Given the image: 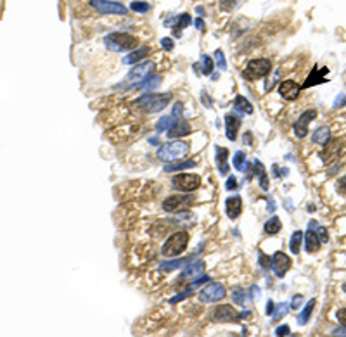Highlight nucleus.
Returning <instances> with one entry per match:
<instances>
[{
  "instance_id": "obj_1",
  "label": "nucleus",
  "mask_w": 346,
  "mask_h": 337,
  "mask_svg": "<svg viewBox=\"0 0 346 337\" xmlns=\"http://www.w3.org/2000/svg\"><path fill=\"white\" fill-rule=\"evenodd\" d=\"M138 40L132 36L130 33H121L114 32L104 36V45L113 52H132L137 47Z\"/></svg>"
},
{
  "instance_id": "obj_2",
  "label": "nucleus",
  "mask_w": 346,
  "mask_h": 337,
  "mask_svg": "<svg viewBox=\"0 0 346 337\" xmlns=\"http://www.w3.org/2000/svg\"><path fill=\"white\" fill-rule=\"evenodd\" d=\"M170 101H172V94H147L144 97L137 99L135 105L142 111L152 114V112L163 111L170 104Z\"/></svg>"
},
{
  "instance_id": "obj_3",
  "label": "nucleus",
  "mask_w": 346,
  "mask_h": 337,
  "mask_svg": "<svg viewBox=\"0 0 346 337\" xmlns=\"http://www.w3.org/2000/svg\"><path fill=\"white\" fill-rule=\"evenodd\" d=\"M189 152V144L185 142H180V140H173V142H168V144L161 145L156 152L161 161L165 163H172V161H180L184 156H187Z\"/></svg>"
},
{
  "instance_id": "obj_4",
  "label": "nucleus",
  "mask_w": 346,
  "mask_h": 337,
  "mask_svg": "<svg viewBox=\"0 0 346 337\" xmlns=\"http://www.w3.org/2000/svg\"><path fill=\"white\" fill-rule=\"evenodd\" d=\"M189 244V234L187 232H177L173 234V236L168 237L165 244H163V249H161V254L166 258H177L180 256L182 253L185 251Z\"/></svg>"
},
{
  "instance_id": "obj_5",
  "label": "nucleus",
  "mask_w": 346,
  "mask_h": 337,
  "mask_svg": "<svg viewBox=\"0 0 346 337\" xmlns=\"http://www.w3.org/2000/svg\"><path fill=\"white\" fill-rule=\"evenodd\" d=\"M272 69V63L270 59H251L247 63L246 69H244L242 76L246 80H260V78L267 76Z\"/></svg>"
},
{
  "instance_id": "obj_6",
  "label": "nucleus",
  "mask_w": 346,
  "mask_h": 337,
  "mask_svg": "<svg viewBox=\"0 0 346 337\" xmlns=\"http://www.w3.org/2000/svg\"><path fill=\"white\" fill-rule=\"evenodd\" d=\"M90 5L99 14L106 16H125L128 11L121 2H114V0H90Z\"/></svg>"
},
{
  "instance_id": "obj_7",
  "label": "nucleus",
  "mask_w": 346,
  "mask_h": 337,
  "mask_svg": "<svg viewBox=\"0 0 346 337\" xmlns=\"http://www.w3.org/2000/svg\"><path fill=\"white\" fill-rule=\"evenodd\" d=\"M251 313H237L232 306L229 304H220L216 306L215 309L211 311V320L213 322H239L242 316H249Z\"/></svg>"
},
{
  "instance_id": "obj_8",
  "label": "nucleus",
  "mask_w": 346,
  "mask_h": 337,
  "mask_svg": "<svg viewBox=\"0 0 346 337\" xmlns=\"http://www.w3.org/2000/svg\"><path fill=\"white\" fill-rule=\"evenodd\" d=\"M201 185V178L198 175H191V173H180V175L173 176L172 187L182 192H192V190L199 189Z\"/></svg>"
},
{
  "instance_id": "obj_9",
  "label": "nucleus",
  "mask_w": 346,
  "mask_h": 337,
  "mask_svg": "<svg viewBox=\"0 0 346 337\" xmlns=\"http://www.w3.org/2000/svg\"><path fill=\"white\" fill-rule=\"evenodd\" d=\"M225 296H227L225 285L220 284V282H209V284L206 285V287H203L201 292H199V299H201L203 303L222 301Z\"/></svg>"
},
{
  "instance_id": "obj_10",
  "label": "nucleus",
  "mask_w": 346,
  "mask_h": 337,
  "mask_svg": "<svg viewBox=\"0 0 346 337\" xmlns=\"http://www.w3.org/2000/svg\"><path fill=\"white\" fill-rule=\"evenodd\" d=\"M194 201V197L189 194V196H172L166 197L163 201V209L168 211V213H178L182 209H187L191 206V202Z\"/></svg>"
},
{
  "instance_id": "obj_11",
  "label": "nucleus",
  "mask_w": 346,
  "mask_h": 337,
  "mask_svg": "<svg viewBox=\"0 0 346 337\" xmlns=\"http://www.w3.org/2000/svg\"><path fill=\"white\" fill-rule=\"evenodd\" d=\"M156 67L154 63H151V61H147V63H142L138 64V66H135L134 69L128 73L127 76V81L130 85H135V83H142V81L145 80V78L149 76V74L152 73V69Z\"/></svg>"
},
{
  "instance_id": "obj_12",
  "label": "nucleus",
  "mask_w": 346,
  "mask_h": 337,
  "mask_svg": "<svg viewBox=\"0 0 346 337\" xmlns=\"http://www.w3.org/2000/svg\"><path fill=\"white\" fill-rule=\"evenodd\" d=\"M270 268H272V271L277 275V277L282 278L284 273H286V271L291 268V258L287 256V254L280 253V251H277V253L272 256V261H270Z\"/></svg>"
},
{
  "instance_id": "obj_13",
  "label": "nucleus",
  "mask_w": 346,
  "mask_h": 337,
  "mask_svg": "<svg viewBox=\"0 0 346 337\" xmlns=\"http://www.w3.org/2000/svg\"><path fill=\"white\" fill-rule=\"evenodd\" d=\"M317 116V111L315 109H308L298 118L296 125H294V134H296L298 138H305L308 135V123H310L313 118Z\"/></svg>"
},
{
  "instance_id": "obj_14",
  "label": "nucleus",
  "mask_w": 346,
  "mask_h": 337,
  "mask_svg": "<svg viewBox=\"0 0 346 337\" xmlns=\"http://www.w3.org/2000/svg\"><path fill=\"white\" fill-rule=\"evenodd\" d=\"M279 94L282 95L286 101H294V99H298V95H300V85H298L296 81H293V80L280 81Z\"/></svg>"
},
{
  "instance_id": "obj_15",
  "label": "nucleus",
  "mask_w": 346,
  "mask_h": 337,
  "mask_svg": "<svg viewBox=\"0 0 346 337\" xmlns=\"http://www.w3.org/2000/svg\"><path fill=\"white\" fill-rule=\"evenodd\" d=\"M225 207H227V216L230 220H236L239 218V214L242 213V199L239 196H232L225 201Z\"/></svg>"
},
{
  "instance_id": "obj_16",
  "label": "nucleus",
  "mask_w": 346,
  "mask_h": 337,
  "mask_svg": "<svg viewBox=\"0 0 346 337\" xmlns=\"http://www.w3.org/2000/svg\"><path fill=\"white\" fill-rule=\"evenodd\" d=\"M241 128V120L234 114H227L225 116V134L229 140H237V134Z\"/></svg>"
},
{
  "instance_id": "obj_17",
  "label": "nucleus",
  "mask_w": 346,
  "mask_h": 337,
  "mask_svg": "<svg viewBox=\"0 0 346 337\" xmlns=\"http://www.w3.org/2000/svg\"><path fill=\"white\" fill-rule=\"evenodd\" d=\"M187 134H191V127H189L187 121L180 120V121H175L172 128L168 130V137L170 138H178V137H185Z\"/></svg>"
},
{
  "instance_id": "obj_18",
  "label": "nucleus",
  "mask_w": 346,
  "mask_h": 337,
  "mask_svg": "<svg viewBox=\"0 0 346 337\" xmlns=\"http://www.w3.org/2000/svg\"><path fill=\"white\" fill-rule=\"evenodd\" d=\"M320 239H318L315 229H308V232L305 234V246H307L308 253H317L320 249Z\"/></svg>"
},
{
  "instance_id": "obj_19",
  "label": "nucleus",
  "mask_w": 346,
  "mask_h": 337,
  "mask_svg": "<svg viewBox=\"0 0 346 337\" xmlns=\"http://www.w3.org/2000/svg\"><path fill=\"white\" fill-rule=\"evenodd\" d=\"M215 151H216L215 161H216V165H218V171L222 173V175H225L227 169H229V163H227V158H229V151H227L225 147H218V145L215 147Z\"/></svg>"
},
{
  "instance_id": "obj_20",
  "label": "nucleus",
  "mask_w": 346,
  "mask_h": 337,
  "mask_svg": "<svg viewBox=\"0 0 346 337\" xmlns=\"http://www.w3.org/2000/svg\"><path fill=\"white\" fill-rule=\"evenodd\" d=\"M191 258H175L172 261H165V263L159 265V270L161 271H173V270H178L180 267H184L185 263H189Z\"/></svg>"
},
{
  "instance_id": "obj_21",
  "label": "nucleus",
  "mask_w": 346,
  "mask_h": 337,
  "mask_svg": "<svg viewBox=\"0 0 346 337\" xmlns=\"http://www.w3.org/2000/svg\"><path fill=\"white\" fill-rule=\"evenodd\" d=\"M147 52H149L147 47H140V49H137V50H132L127 57H123V63L125 64H137L138 61H142L145 56H147Z\"/></svg>"
},
{
  "instance_id": "obj_22",
  "label": "nucleus",
  "mask_w": 346,
  "mask_h": 337,
  "mask_svg": "<svg viewBox=\"0 0 346 337\" xmlns=\"http://www.w3.org/2000/svg\"><path fill=\"white\" fill-rule=\"evenodd\" d=\"M329 138H331V130H329L327 127L317 128V130L313 132V135H311V140H313L315 144H320V145L327 144Z\"/></svg>"
},
{
  "instance_id": "obj_23",
  "label": "nucleus",
  "mask_w": 346,
  "mask_h": 337,
  "mask_svg": "<svg viewBox=\"0 0 346 337\" xmlns=\"http://www.w3.org/2000/svg\"><path fill=\"white\" fill-rule=\"evenodd\" d=\"M234 111L244 112V114H251V112H253V105H251V102L247 101L246 97L237 95L236 101H234Z\"/></svg>"
},
{
  "instance_id": "obj_24",
  "label": "nucleus",
  "mask_w": 346,
  "mask_h": 337,
  "mask_svg": "<svg viewBox=\"0 0 346 337\" xmlns=\"http://www.w3.org/2000/svg\"><path fill=\"white\" fill-rule=\"evenodd\" d=\"M327 73V67H324V69H311V74L307 78V81H305V88L311 87V85H318L324 81V74Z\"/></svg>"
},
{
  "instance_id": "obj_25",
  "label": "nucleus",
  "mask_w": 346,
  "mask_h": 337,
  "mask_svg": "<svg viewBox=\"0 0 346 337\" xmlns=\"http://www.w3.org/2000/svg\"><path fill=\"white\" fill-rule=\"evenodd\" d=\"M196 166V161H172L170 165L165 166V171L166 173H172V171H180V169H187V168H194Z\"/></svg>"
},
{
  "instance_id": "obj_26",
  "label": "nucleus",
  "mask_w": 346,
  "mask_h": 337,
  "mask_svg": "<svg viewBox=\"0 0 346 337\" xmlns=\"http://www.w3.org/2000/svg\"><path fill=\"white\" fill-rule=\"evenodd\" d=\"M203 271H205V263H203V261H198V263L189 265V267L184 270V273H182V277H187V278L201 277Z\"/></svg>"
},
{
  "instance_id": "obj_27",
  "label": "nucleus",
  "mask_w": 346,
  "mask_h": 337,
  "mask_svg": "<svg viewBox=\"0 0 346 337\" xmlns=\"http://www.w3.org/2000/svg\"><path fill=\"white\" fill-rule=\"evenodd\" d=\"M280 229H282V223H280V220L277 216H272L265 223V232L269 234V236H276V234H279Z\"/></svg>"
},
{
  "instance_id": "obj_28",
  "label": "nucleus",
  "mask_w": 346,
  "mask_h": 337,
  "mask_svg": "<svg viewBox=\"0 0 346 337\" xmlns=\"http://www.w3.org/2000/svg\"><path fill=\"white\" fill-rule=\"evenodd\" d=\"M234 168L237 169V171H244V169L247 168V161H246V152H242V151H239V152H236L234 154Z\"/></svg>"
},
{
  "instance_id": "obj_29",
  "label": "nucleus",
  "mask_w": 346,
  "mask_h": 337,
  "mask_svg": "<svg viewBox=\"0 0 346 337\" xmlns=\"http://www.w3.org/2000/svg\"><path fill=\"white\" fill-rule=\"evenodd\" d=\"M159 83H161V78L156 76V74H149V76L142 81L140 88H142V90H145V92H149V90H154Z\"/></svg>"
},
{
  "instance_id": "obj_30",
  "label": "nucleus",
  "mask_w": 346,
  "mask_h": 337,
  "mask_svg": "<svg viewBox=\"0 0 346 337\" xmlns=\"http://www.w3.org/2000/svg\"><path fill=\"white\" fill-rule=\"evenodd\" d=\"M301 240H303V232L296 230V232L291 236V242H289V249L293 254H298L300 253V246H301Z\"/></svg>"
},
{
  "instance_id": "obj_31",
  "label": "nucleus",
  "mask_w": 346,
  "mask_h": 337,
  "mask_svg": "<svg viewBox=\"0 0 346 337\" xmlns=\"http://www.w3.org/2000/svg\"><path fill=\"white\" fill-rule=\"evenodd\" d=\"M313 306H315V301H313V299L307 303V306H305V309L301 311V315L298 316V323H300V325H307L308 318H310L311 311H313Z\"/></svg>"
},
{
  "instance_id": "obj_32",
  "label": "nucleus",
  "mask_w": 346,
  "mask_h": 337,
  "mask_svg": "<svg viewBox=\"0 0 346 337\" xmlns=\"http://www.w3.org/2000/svg\"><path fill=\"white\" fill-rule=\"evenodd\" d=\"M175 121H177V120H175L173 116H163L161 120L158 121V127H156V128H158L159 134H163V132H168L170 128L175 125Z\"/></svg>"
},
{
  "instance_id": "obj_33",
  "label": "nucleus",
  "mask_w": 346,
  "mask_h": 337,
  "mask_svg": "<svg viewBox=\"0 0 346 337\" xmlns=\"http://www.w3.org/2000/svg\"><path fill=\"white\" fill-rule=\"evenodd\" d=\"M189 23H191V16H189V14H180L178 18H175V28L180 32V30L187 28Z\"/></svg>"
},
{
  "instance_id": "obj_34",
  "label": "nucleus",
  "mask_w": 346,
  "mask_h": 337,
  "mask_svg": "<svg viewBox=\"0 0 346 337\" xmlns=\"http://www.w3.org/2000/svg\"><path fill=\"white\" fill-rule=\"evenodd\" d=\"M287 309H289V306H287L286 303L277 304V309H274V313H272V320H280L287 313Z\"/></svg>"
},
{
  "instance_id": "obj_35",
  "label": "nucleus",
  "mask_w": 346,
  "mask_h": 337,
  "mask_svg": "<svg viewBox=\"0 0 346 337\" xmlns=\"http://www.w3.org/2000/svg\"><path fill=\"white\" fill-rule=\"evenodd\" d=\"M215 63H216V66H218V69H220V71H227L225 56H223V52H222V50H220V49L215 52Z\"/></svg>"
},
{
  "instance_id": "obj_36",
  "label": "nucleus",
  "mask_w": 346,
  "mask_h": 337,
  "mask_svg": "<svg viewBox=\"0 0 346 337\" xmlns=\"http://www.w3.org/2000/svg\"><path fill=\"white\" fill-rule=\"evenodd\" d=\"M203 73L205 74H211V71H213V67H215V61L211 59L209 56H203Z\"/></svg>"
},
{
  "instance_id": "obj_37",
  "label": "nucleus",
  "mask_w": 346,
  "mask_h": 337,
  "mask_svg": "<svg viewBox=\"0 0 346 337\" xmlns=\"http://www.w3.org/2000/svg\"><path fill=\"white\" fill-rule=\"evenodd\" d=\"M232 299L236 304H244V299H246V296H244V291L242 289H234L232 291Z\"/></svg>"
},
{
  "instance_id": "obj_38",
  "label": "nucleus",
  "mask_w": 346,
  "mask_h": 337,
  "mask_svg": "<svg viewBox=\"0 0 346 337\" xmlns=\"http://www.w3.org/2000/svg\"><path fill=\"white\" fill-rule=\"evenodd\" d=\"M130 9L135 12H147L151 7H149V4H145V2H132Z\"/></svg>"
},
{
  "instance_id": "obj_39",
  "label": "nucleus",
  "mask_w": 346,
  "mask_h": 337,
  "mask_svg": "<svg viewBox=\"0 0 346 337\" xmlns=\"http://www.w3.org/2000/svg\"><path fill=\"white\" fill-rule=\"evenodd\" d=\"M315 230H317V236H318V239H320V242H329L327 230H325L324 227H318V225H315Z\"/></svg>"
},
{
  "instance_id": "obj_40",
  "label": "nucleus",
  "mask_w": 346,
  "mask_h": 337,
  "mask_svg": "<svg viewBox=\"0 0 346 337\" xmlns=\"http://www.w3.org/2000/svg\"><path fill=\"white\" fill-rule=\"evenodd\" d=\"M236 4H237V0H220V7H222V11H230Z\"/></svg>"
},
{
  "instance_id": "obj_41",
  "label": "nucleus",
  "mask_w": 346,
  "mask_h": 337,
  "mask_svg": "<svg viewBox=\"0 0 346 337\" xmlns=\"http://www.w3.org/2000/svg\"><path fill=\"white\" fill-rule=\"evenodd\" d=\"M189 296H192V291H185V292H182V294H178V296H175V298L170 299V304H175V303L182 301V299L189 298Z\"/></svg>"
},
{
  "instance_id": "obj_42",
  "label": "nucleus",
  "mask_w": 346,
  "mask_h": 337,
  "mask_svg": "<svg viewBox=\"0 0 346 337\" xmlns=\"http://www.w3.org/2000/svg\"><path fill=\"white\" fill-rule=\"evenodd\" d=\"M336 318H338V322L341 323V325L346 327V308H341L336 311Z\"/></svg>"
},
{
  "instance_id": "obj_43",
  "label": "nucleus",
  "mask_w": 346,
  "mask_h": 337,
  "mask_svg": "<svg viewBox=\"0 0 346 337\" xmlns=\"http://www.w3.org/2000/svg\"><path fill=\"white\" fill-rule=\"evenodd\" d=\"M301 303H303V296H301V294L294 296L293 301H291V306H289V308H291V309H298V308H301Z\"/></svg>"
},
{
  "instance_id": "obj_44",
  "label": "nucleus",
  "mask_w": 346,
  "mask_h": 337,
  "mask_svg": "<svg viewBox=\"0 0 346 337\" xmlns=\"http://www.w3.org/2000/svg\"><path fill=\"white\" fill-rule=\"evenodd\" d=\"M225 187H227V190H236L237 189V178H236V176L230 175L229 178H227V182H225Z\"/></svg>"
},
{
  "instance_id": "obj_45",
  "label": "nucleus",
  "mask_w": 346,
  "mask_h": 337,
  "mask_svg": "<svg viewBox=\"0 0 346 337\" xmlns=\"http://www.w3.org/2000/svg\"><path fill=\"white\" fill-rule=\"evenodd\" d=\"M260 187H262L263 190H269V176H267L265 171L260 175Z\"/></svg>"
},
{
  "instance_id": "obj_46",
  "label": "nucleus",
  "mask_w": 346,
  "mask_h": 337,
  "mask_svg": "<svg viewBox=\"0 0 346 337\" xmlns=\"http://www.w3.org/2000/svg\"><path fill=\"white\" fill-rule=\"evenodd\" d=\"M182 109H184V104H182V102H177V104H175V111H173V114H172V116L175 118V120L182 116V112H184Z\"/></svg>"
},
{
  "instance_id": "obj_47",
  "label": "nucleus",
  "mask_w": 346,
  "mask_h": 337,
  "mask_svg": "<svg viewBox=\"0 0 346 337\" xmlns=\"http://www.w3.org/2000/svg\"><path fill=\"white\" fill-rule=\"evenodd\" d=\"M289 334H291V330L287 325H280V327H277V330H276V336H289Z\"/></svg>"
},
{
  "instance_id": "obj_48",
  "label": "nucleus",
  "mask_w": 346,
  "mask_h": 337,
  "mask_svg": "<svg viewBox=\"0 0 346 337\" xmlns=\"http://www.w3.org/2000/svg\"><path fill=\"white\" fill-rule=\"evenodd\" d=\"M209 280V277L208 275H203V277H198L194 282H192V285L191 287H198V285H201V284H205V282H208Z\"/></svg>"
},
{
  "instance_id": "obj_49",
  "label": "nucleus",
  "mask_w": 346,
  "mask_h": 337,
  "mask_svg": "<svg viewBox=\"0 0 346 337\" xmlns=\"http://www.w3.org/2000/svg\"><path fill=\"white\" fill-rule=\"evenodd\" d=\"M270 261H272V258H267L265 254H260V265L263 268H270Z\"/></svg>"
},
{
  "instance_id": "obj_50",
  "label": "nucleus",
  "mask_w": 346,
  "mask_h": 337,
  "mask_svg": "<svg viewBox=\"0 0 346 337\" xmlns=\"http://www.w3.org/2000/svg\"><path fill=\"white\" fill-rule=\"evenodd\" d=\"M161 45H163V49H165V50H173V40L172 38H163Z\"/></svg>"
},
{
  "instance_id": "obj_51",
  "label": "nucleus",
  "mask_w": 346,
  "mask_h": 337,
  "mask_svg": "<svg viewBox=\"0 0 346 337\" xmlns=\"http://www.w3.org/2000/svg\"><path fill=\"white\" fill-rule=\"evenodd\" d=\"M260 296H262V292H260V289L258 287H251V299H253V301H258V299H260Z\"/></svg>"
},
{
  "instance_id": "obj_52",
  "label": "nucleus",
  "mask_w": 346,
  "mask_h": 337,
  "mask_svg": "<svg viewBox=\"0 0 346 337\" xmlns=\"http://www.w3.org/2000/svg\"><path fill=\"white\" fill-rule=\"evenodd\" d=\"M194 25H196V28H198L199 32H205V21H203L201 18H199V19H196V21H194Z\"/></svg>"
},
{
  "instance_id": "obj_53",
  "label": "nucleus",
  "mask_w": 346,
  "mask_h": 337,
  "mask_svg": "<svg viewBox=\"0 0 346 337\" xmlns=\"http://www.w3.org/2000/svg\"><path fill=\"white\" fill-rule=\"evenodd\" d=\"M274 309H276V304H274L272 301H269V304H267V309H265V313H267V315H269V316H272Z\"/></svg>"
},
{
  "instance_id": "obj_54",
  "label": "nucleus",
  "mask_w": 346,
  "mask_h": 337,
  "mask_svg": "<svg viewBox=\"0 0 346 337\" xmlns=\"http://www.w3.org/2000/svg\"><path fill=\"white\" fill-rule=\"evenodd\" d=\"M201 95H203V101H205V104L209 107V105H211V102H209V99H208V94H206V90H203V92H201Z\"/></svg>"
},
{
  "instance_id": "obj_55",
  "label": "nucleus",
  "mask_w": 346,
  "mask_h": 337,
  "mask_svg": "<svg viewBox=\"0 0 346 337\" xmlns=\"http://www.w3.org/2000/svg\"><path fill=\"white\" fill-rule=\"evenodd\" d=\"M346 102V97L345 95H341V99H338V101L334 102V107H338V105H343Z\"/></svg>"
},
{
  "instance_id": "obj_56",
  "label": "nucleus",
  "mask_w": 346,
  "mask_h": 337,
  "mask_svg": "<svg viewBox=\"0 0 346 337\" xmlns=\"http://www.w3.org/2000/svg\"><path fill=\"white\" fill-rule=\"evenodd\" d=\"M339 185H341V189H346V176L341 178V183H339Z\"/></svg>"
}]
</instances>
